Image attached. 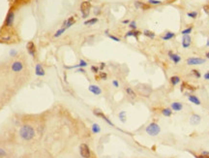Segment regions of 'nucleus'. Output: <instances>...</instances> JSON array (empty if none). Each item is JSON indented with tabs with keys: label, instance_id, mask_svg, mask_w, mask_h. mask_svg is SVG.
I'll list each match as a JSON object with an SVG mask.
<instances>
[{
	"label": "nucleus",
	"instance_id": "f257e3e1",
	"mask_svg": "<svg viewBox=\"0 0 209 158\" xmlns=\"http://www.w3.org/2000/svg\"><path fill=\"white\" fill-rule=\"evenodd\" d=\"M19 135H20V137H21L22 140L26 141V142L31 141L35 136L34 128H33L31 125H27V124H25V125H23V126L20 128V130H19Z\"/></svg>",
	"mask_w": 209,
	"mask_h": 158
},
{
	"label": "nucleus",
	"instance_id": "f03ea898",
	"mask_svg": "<svg viewBox=\"0 0 209 158\" xmlns=\"http://www.w3.org/2000/svg\"><path fill=\"white\" fill-rule=\"evenodd\" d=\"M90 9H91V3L89 1L85 0V1L81 2V4H80V12L82 13V18H85L89 16Z\"/></svg>",
	"mask_w": 209,
	"mask_h": 158
},
{
	"label": "nucleus",
	"instance_id": "7ed1b4c3",
	"mask_svg": "<svg viewBox=\"0 0 209 158\" xmlns=\"http://www.w3.org/2000/svg\"><path fill=\"white\" fill-rule=\"evenodd\" d=\"M160 131H161V128L157 123H150L146 127V132L150 136H157L160 133Z\"/></svg>",
	"mask_w": 209,
	"mask_h": 158
},
{
	"label": "nucleus",
	"instance_id": "20e7f679",
	"mask_svg": "<svg viewBox=\"0 0 209 158\" xmlns=\"http://www.w3.org/2000/svg\"><path fill=\"white\" fill-rule=\"evenodd\" d=\"M79 153H80L81 157L83 158H90V156H91V152H90L89 147L87 146L86 144H81L80 145V147H79Z\"/></svg>",
	"mask_w": 209,
	"mask_h": 158
},
{
	"label": "nucleus",
	"instance_id": "39448f33",
	"mask_svg": "<svg viewBox=\"0 0 209 158\" xmlns=\"http://www.w3.org/2000/svg\"><path fill=\"white\" fill-rule=\"evenodd\" d=\"M14 20H15V13L13 11H10L6 16V18H5V27L13 26Z\"/></svg>",
	"mask_w": 209,
	"mask_h": 158
},
{
	"label": "nucleus",
	"instance_id": "423d86ee",
	"mask_svg": "<svg viewBox=\"0 0 209 158\" xmlns=\"http://www.w3.org/2000/svg\"><path fill=\"white\" fill-rule=\"evenodd\" d=\"M26 50H27L28 53H29L33 58L36 57V46H35V44L32 42V41H29V42L26 44Z\"/></svg>",
	"mask_w": 209,
	"mask_h": 158
},
{
	"label": "nucleus",
	"instance_id": "0eeeda50",
	"mask_svg": "<svg viewBox=\"0 0 209 158\" xmlns=\"http://www.w3.org/2000/svg\"><path fill=\"white\" fill-rule=\"evenodd\" d=\"M11 69L13 72H16V73H18L20 71H22L23 69V63L20 61H15L12 63L11 65Z\"/></svg>",
	"mask_w": 209,
	"mask_h": 158
},
{
	"label": "nucleus",
	"instance_id": "6e6552de",
	"mask_svg": "<svg viewBox=\"0 0 209 158\" xmlns=\"http://www.w3.org/2000/svg\"><path fill=\"white\" fill-rule=\"evenodd\" d=\"M204 62H205V60L202 59V58H200V57H191V58L187 59L188 65H200V64H202Z\"/></svg>",
	"mask_w": 209,
	"mask_h": 158
},
{
	"label": "nucleus",
	"instance_id": "1a4fd4ad",
	"mask_svg": "<svg viewBox=\"0 0 209 158\" xmlns=\"http://www.w3.org/2000/svg\"><path fill=\"white\" fill-rule=\"evenodd\" d=\"M93 113H94V114H95V115H98V116H101V117H102V118L104 119V121H106V123H108V124H109L110 126H113V123L111 122V121H110V120H109V119H108V118H107V117H106V116H105V115H104V114H103V113H102V112H101L100 110L96 109V110H94V111H93Z\"/></svg>",
	"mask_w": 209,
	"mask_h": 158
},
{
	"label": "nucleus",
	"instance_id": "9d476101",
	"mask_svg": "<svg viewBox=\"0 0 209 158\" xmlns=\"http://www.w3.org/2000/svg\"><path fill=\"white\" fill-rule=\"evenodd\" d=\"M35 74L38 76V77H44L46 75V72H45V69L43 68V66L41 64H37L36 67H35Z\"/></svg>",
	"mask_w": 209,
	"mask_h": 158
},
{
	"label": "nucleus",
	"instance_id": "9b49d317",
	"mask_svg": "<svg viewBox=\"0 0 209 158\" xmlns=\"http://www.w3.org/2000/svg\"><path fill=\"white\" fill-rule=\"evenodd\" d=\"M88 89H89V91H90L91 93H93L94 95H100V94L102 93V89L99 87L98 85L91 84V85H89Z\"/></svg>",
	"mask_w": 209,
	"mask_h": 158
},
{
	"label": "nucleus",
	"instance_id": "f8f14e48",
	"mask_svg": "<svg viewBox=\"0 0 209 158\" xmlns=\"http://www.w3.org/2000/svg\"><path fill=\"white\" fill-rule=\"evenodd\" d=\"M135 7L137 9H141V10H148L150 8L149 4H145V3L141 2V1H136L135 2Z\"/></svg>",
	"mask_w": 209,
	"mask_h": 158
},
{
	"label": "nucleus",
	"instance_id": "ddd939ff",
	"mask_svg": "<svg viewBox=\"0 0 209 158\" xmlns=\"http://www.w3.org/2000/svg\"><path fill=\"white\" fill-rule=\"evenodd\" d=\"M75 22H76V19H75V18H74V17H71V18H69L68 19L64 20V22H63V26L62 27H65V28L67 29V28H69V27L72 26Z\"/></svg>",
	"mask_w": 209,
	"mask_h": 158
},
{
	"label": "nucleus",
	"instance_id": "4468645a",
	"mask_svg": "<svg viewBox=\"0 0 209 158\" xmlns=\"http://www.w3.org/2000/svg\"><path fill=\"white\" fill-rule=\"evenodd\" d=\"M191 45V37L190 35H184L182 39V46L184 48H188Z\"/></svg>",
	"mask_w": 209,
	"mask_h": 158
},
{
	"label": "nucleus",
	"instance_id": "2eb2a0df",
	"mask_svg": "<svg viewBox=\"0 0 209 158\" xmlns=\"http://www.w3.org/2000/svg\"><path fill=\"white\" fill-rule=\"evenodd\" d=\"M190 122L192 125H198L200 122V116L199 114H193L190 118Z\"/></svg>",
	"mask_w": 209,
	"mask_h": 158
},
{
	"label": "nucleus",
	"instance_id": "dca6fc26",
	"mask_svg": "<svg viewBox=\"0 0 209 158\" xmlns=\"http://www.w3.org/2000/svg\"><path fill=\"white\" fill-rule=\"evenodd\" d=\"M168 55H169L170 59H171V60H173L174 63H178V62L181 60V57H180L179 55H177V54H175V53H171V52H169V53H168Z\"/></svg>",
	"mask_w": 209,
	"mask_h": 158
},
{
	"label": "nucleus",
	"instance_id": "f3484780",
	"mask_svg": "<svg viewBox=\"0 0 209 158\" xmlns=\"http://www.w3.org/2000/svg\"><path fill=\"white\" fill-rule=\"evenodd\" d=\"M182 108H183V105L181 103H179V102H174V103L171 104V109H172L173 111H176V112L181 111Z\"/></svg>",
	"mask_w": 209,
	"mask_h": 158
},
{
	"label": "nucleus",
	"instance_id": "a211bd4d",
	"mask_svg": "<svg viewBox=\"0 0 209 158\" xmlns=\"http://www.w3.org/2000/svg\"><path fill=\"white\" fill-rule=\"evenodd\" d=\"M189 100L191 101L192 103L196 104V105H200V99H199L197 96H195V95H190V96H189Z\"/></svg>",
	"mask_w": 209,
	"mask_h": 158
},
{
	"label": "nucleus",
	"instance_id": "6ab92c4d",
	"mask_svg": "<svg viewBox=\"0 0 209 158\" xmlns=\"http://www.w3.org/2000/svg\"><path fill=\"white\" fill-rule=\"evenodd\" d=\"M126 92H127V94H128L131 98H133V99H135V98L137 97V94H136V92L133 90V88L127 87L126 88Z\"/></svg>",
	"mask_w": 209,
	"mask_h": 158
},
{
	"label": "nucleus",
	"instance_id": "aec40b11",
	"mask_svg": "<svg viewBox=\"0 0 209 158\" xmlns=\"http://www.w3.org/2000/svg\"><path fill=\"white\" fill-rule=\"evenodd\" d=\"M96 22H98V18H90V19H87V20L84 21V25H93V24H95Z\"/></svg>",
	"mask_w": 209,
	"mask_h": 158
},
{
	"label": "nucleus",
	"instance_id": "412c9836",
	"mask_svg": "<svg viewBox=\"0 0 209 158\" xmlns=\"http://www.w3.org/2000/svg\"><path fill=\"white\" fill-rule=\"evenodd\" d=\"M139 34H140V32H139V31H137V30H131V31H129V32H127V34H126V36H127V37H131V36H134V37L138 38Z\"/></svg>",
	"mask_w": 209,
	"mask_h": 158
},
{
	"label": "nucleus",
	"instance_id": "4be33fe9",
	"mask_svg": "<svg viewBox=\"0 0 209 158\" xmlns=\"http://www.w3.org/2000/svg\"><path fill=\"white\" fill-rule=\"evenodd\" d=\"M92 132L94 133V134H98L99 132L101 131V127L99 126V124H97V123H94L93 125H92Z\"/></svg>",
	"mask_w": 209,
	"mask_h": 158
},
{
	"label": "nucleus",
	"instance_id": "5701e85b",
	"mask_svg": "<svg viewBox=\"0 0 209 158\" xmlns=\"http://www.w3.org/2000/svg\"><path fill=\"white\" fill-rule=\"evenodd\" d=\"M179 81H180V78L177 77V76H173V77L170 78V82H171V84H173V85H176L177 83H179Z\"/></svg>",
	"mask_w": 209,
	"mask_h": 158
},
{
	"label": "nucleus",
	"instance_id": "b1692460",
	"mask_svg": "<svg viewBox=\"0 0 209 158\" xmlns=\"http://www.w3.org/2000/svg\"><path fill=\"white\" fill-rule=\"evenodd\" d=\"M174 35H175V34L172 33V32H167V33H165V36H163V40H165V41H166V40H169V39L173 38Z\"/></svg>",
	"mask_w": 209,
	"mask_h": 158
},
{
	"label": "nucleus",
	"instance_id": "393cba45",
	"mask_svg": "<svg viewBox=\"0 0 209 158\" xmlns=\"http://www.w3.org/2000/svg\"><path fill=\"white\" fill-rule=\"evenodd\" d=\"M65 30H66V28H65V27H61L59 30H57V31L55 32V34L53 35V37H54V38H57V37H59L60 35H62V34H63V32H64Z\"/></svg>",
	"mask_w": 209,
	"mask_h": 158
},
{
	"label": "nucleus",
	"instance_id": "a878e982",
	"mask_svg": "<svg viewBox=\"0 0 209 158\" xmlns=\"http://www.w3.org/2000/svg\"><path fill=\"white\" fill-rule=\"evenodd\" d=\"M171 110L170 109H164L163 111H162V114H164L165 116H170L171 115Z\"/></svg>",
	"mask_w": 209,
	"mask_h": 158
},
{
	"label": "nucleus",
	"instance_id": "bb28decb",
	"mask_svg": "<svg viewBox=\"0 0 209 158\" xmlns=\"http://www.w3.org/2000/svg\"><path fill=\"white\" fill-rule=\"evenodd\" d=\"M143 34L145 36H147V37H149V38H154L155 37V34L152 31H150V30H144Z\"/></svg>",
	"mask_w": 209,
	"mask_h": 158
},
{
	"label": "nucleus",
	"instance_id": "cd10ccee",
	"mask_svg": "<svg viewBox=\"0 0 209 158\" xmlns=\"http://www.w3.org/2000/svg\"><path fill=\"white\" fill-rule=\"evenodd\" d=\"M87 65H88V64H87V62L81 59V60L79 61V64L77 65V66H75V67H78V68H80V67H86Z\"/></svg>",
	"mask_w": 209,
	"mask_h": 158
},
{
	"label": "nucleus",
	"instance_id": "c85d7f7f",
	"mask_svg": "<svg viewBox=\"0 0 209 158\" xmlns=\"http://www.w3.org/2000/svg\"><path fill=\"white\" fill-rule=\"evenodd\" d=\"M192 30H193V28H192V27H189V28H187V29L183 30L182 34H183V35H189V34H190V33L192 32Z\"/></svg>",
	"mask_w": 209,
	"mask_h": 158
},
{
	"label": "nucleus",
	"instance_id": "c756f323",
	"mask_svg": "<svg viewBox=\"0 0 209 158\" xmlns=\"http://www.w3.org/2000/svg\"><path fill=\"white\" fill-rule=\"evenodd\" d=\"M129 26H130V28L132 29V30H136V28H137V23H136V21H131L130 23H129Z\"/></svg>",
	"mask_w": 209,
	"mask_h": 158
},
{
	"label": "nucleus",
	"instance_id": "7c9ffc66",
	"mask_svg": "<svg viewBox=\"0 0 209 158\" xmlns=\"http://www.w3.org/2000/svg\"><path fill=\"white\" fill-rule=\"evenodd\" d=\"M188 17H190L192 18H196L198 17V13L197 12H190V13H188Z\"/></svg>",
	"mask_w": 209,
	"mask_h": 158
},
{
	"label": "nucleus",
	"instance_id": "2f4dec72",
	"mask_svg": "<svg viewBox=\"0 0 209 158\" xmlns=\"http://www.w3.org/2000/svg\"><path fill=\"white\" fill-rule=\"evenodd\" d=\"M148 3L153 4V5H159V4H161V1H159V0H148Z\"/></svg>",
	"mask_w": 209,
	"mask_h": 158
},
{
	"label": "nucleus",
	"instance_id": "473e14b6",
	"mask_svg": "<svg viewBox=\"0 0 209 158\" xmlns=\"http://www.w3.org/2000/svg\"><path fill=\"white\" fill-rule=\"evenodd\" d=\"M99 77L101 78L102 79H105L106 78H107V75L104 73V72H100V74H99Z\"/></svg>",
	"mask_w": 209,
	"mask_h": 158
},
{
	"label": "nucleus",
	"instance_id": "72a5a7b5",
	"mask_svg": "<svg viewBox=\"0 0 209 158\" xmlns=\"http://www.w3.org/2000/svg\"><path fill=\"white\" fill-rule=\"evenodd\" d=\"M125 114H126V113L125 112H121L120 114H119V118L121 119V121H125Z\"/></svg>",
	"mask_w": 209,
	"mask_h": 158
},
{
	"label": "nucleus",
	"instance_id": "f704fd0d",
	"mask_svg": "<svg viewBox=\"0 0 209 158\" xmlns=\"http://www.w3.org/2000/svg\"><path fill=\"white\" fill-rule=\"evenodd\" d=\"M192 72H193V74H194V75H195V76H196L197 78H200V77H201L200 73V72H199L198 70H193Z\"/></svg>",
	"mask_w": 209,
	"mask_h": 158
},
{
	"label": "nucleus",
	"instance_id": "c9c22d12",
	"mask_svg": "<svg viewBox=\"0 0 209 158\" xmlns=\"http://www.w3.org/2000/svg\"><path fill=\"white\" fill-rule=\"evenodd\" d=\"M6 156V151L3 149H0V158H3Z\"/></svg>",
	"mask_w": 209,
	"mask_h": 158
},
{
	"label": "nucleus",
	"instance_id": "e433bc0d",
	"mask_svg": "<svg viewBox=\"0 0 209 158\" xmlns=\"http://www.w3.org/2000/svg\"><path fill=\"white\" fill-rule=\"evenodd\" d=\"M12 38H11V36H4V37H2L1 38V40L2 41H4V42H8V41H10Z\"/></svg>",
	"mask_w": 209,
	"mask_h": 158
},
{
	"label": "nucleus",
	"instance_id": "4c0bfd02",
	"mask_svg": "<svg viewBox=\"0 0 209 158\" xmlns=\"http://www.w3.org/2000/svg\"><path fill=\"white\" fill-rule=\"evenodd\" d=\"M108 37H109L110 39H112L113 41H115V42H119V41H120L119 38H117V37H115V36H113V35H108Z\"/></svg>",
	"mask_w": 209,
	"mask_h": 158
},
{
	"label": "nucleus",
	"instance_id": "58836bf2",
	"mask_svg": "<svg viewBox=\"0 0 209 158\" xmlns=\"http://www.w3.org/2000/svg\"><path fill=\"white\" fill-rule=\"evenodd\" d=\"M91 70L93 71L94 73H99V68L98 67H96V66H91Z\"/></svg>",
	"mask_w": 209,
	"mask_h": 158
},
{
	"label": "nucleus",
	"instance_id": "ea45409f",
	"mask_svg": "<svg viewBox=\"0 0 209 158\" xmlns=\"http://www.w3.org/2000/svg\"><path fill=\"white\" fill-rule=\"evenodd\" d=\"M203 10L206 14H209V5H204L203 6Z\"/></svg>",
	"mask_w": 209,
	"mask_h": 158
},
{
	"label": "nucleus",
	"instance_id": "a19ab883",
	"mask_svg": "<svg viewBox=\"0 0 209 158\" xmlns=\"http://www.w3.org/2000/svg\"><path fill=\"white\" fill-rule=\"evenodd\" d=\"M112 84L114 85V86H115V87H118V86H119V82H118V81H117L116 79H114V80H113V81H112Z\"/></svg>",
	"mask_w": 209,
	"mask_h": 158
},
{
	"label": "nucleus",
	"instance_id": "79ce46f5",
	"mask_svg": "<svg viewBox=\"0 0 209 158\" xmlns=\"http://www.w3.org/2000/svg\"><path fill=\"white\" fill-rule=\"evenodd\" d=\"M17 54V51H14V50H12L11 52H10V55L11 56H15Z\"/></svg>",
	"mask_w": 209,
	"mask_h": 158
},
{
	"label": "nucleus",
	"instance_id": "37998d69",
	"mask_svg": "<svg viewBox=\"0 0 209 158\" xmlns=\"http://www.w3.org/2000/svg\"><path fill=\"white\" fill-rule=\"evenodd\" d=\"M197 158H209V155H200V156H197Z\"/></svg>",
	"mask_w": 209,
	"mask_h": 158
},
{
	"label": "nucleus",
	"instance_id": "c03bdc74",
	"mask_svg": "<svg viewBox=\"0 0 209 158\" xmlns=\"http://www.w3.org/2000/svg\"><path fill=\"white\" fill-rule=\"evenodd\" d=\"M204 79H209V72H207V73H205V74H204Z\"/></svg>",
	"mask_w": 209,
	"mask_h": 158
},
{
	"label": "nucleus",
	"instance_id": "a18cd8bd",
	"mask_svg": "<svg viewBox=\"0 0 209 158\" xmlns=\"http://www.w3.org/2000/svg\"><path fill=\"white\" fill-rule=\"evenodd\" d=\"M104 66H105V64H104V62H102V63H101V65H100V69H101V70H103V69L104 68Z\"/></svg>",
	"mask_w": 209,
	"mask_h": 158
},
{
	"label": "nucleus",
	"instance_id": "49530a36",
	"mask_svg": "<svg viewBox=\"0 0 209 158\" xmlns=\"http://www.w3.org/2000/svg\"><path fill=\"white\" fill-rule=\"evenodd\" d=\"M122 23L127 24V23H130V21H129V19H125V20H123V21H122Z\"/></svg>",
	"mask_w": 209,
	"mask_h": 158
},
{
	"label": "nucleus",
	"instance_id": "de8ad7c7",
	"mask_svg": "<svg viewBox=\"0 0 209 158\" xmlns=\"http://www.w3.org/2000/svg\"><path fill=\"white\" fill-rule=\"evenodd\" d=\"M78 72H80V73H84L85 71H84V69H82V68H78Z\"/></svg>",
	"mask_w": 209,
	"mask_h": 158
},
{
	"label": "nucleus",
	"instance_id": "09e8293b",
	"mask_svg": "<svg viewBox=\"0 0 209 158\" xmlns=\"http://www.w3.org/2000/svg\"><path fill=\"white\" fill-rule=\"evenodd\" d=\"M202 155H209L208 151H202Z\"/></svg>",
	"mask_w": 209,
	"mask_h": 158
},
{
	"label": "nucleus",
	"instance_id": "8fccbe9b",
	"mask_svg": "<svg viewBox=\"0 0 209 158\" xmlns=\"http://www.w3.org/2000/svg\"><path fill=\"white\" fill-rule=\"evenodd\" d=\"M205 56H206V57H207V58L209 59V52H208V53H206V54H205Z\"/></svg>",
	"mask_w": 209,
	"mask_h": 158
},
{
	"label": "nucleus",
	"instance_id": "3c124183",
	"mask_svg": "<svg viewBox=\"0 0 209 158\" xmlns=\"http://www.w3.org/2000/svg\"><path fill=\"white\" fill-rule=\"evenodd\" d=\"M206 46H207V47H209V39L207 40V43H206Z\"/></svg>",
	"mask_w": 209,
	"mask_h": 158
},
{
	"label": "nucleus",
	"instance_id": "603ef678",
	"mask_svg": "<svg viewBox=\"0 0 209 158\" xmlns=\"http://www.w3.org/2000/svg\"><path fill=\"white\" fill-rule=\"evenodd\" d=\"M172 1H175V0H169V2H171V3H172Z\"/></svg>",
	"mask_w": 209,
	"mask_h": 158
},
{
	"label": "nucleus",
	"instance_id": "864d4df0",
	"mask_svg": "<svg viewBox=\"0 0 209 158\" xmlns=\"http://www.w3.org/2000/svg\"><path fill=\"white\" fill-rule=\"evenodd\" d=\"M87 1H90V0H87Z\"/></svg>",
	"mask_w": 209,
	"mask_h": 158
}]
</instances>
